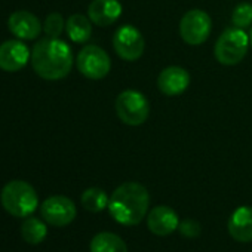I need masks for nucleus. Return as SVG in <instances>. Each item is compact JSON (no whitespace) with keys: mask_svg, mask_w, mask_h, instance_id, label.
<instances>
[{"mask_svg":"<svg viewBox=\"0 0 252 252\" xmlns=\"http://www.w3.org/2000/svg\"><path fill=\"white\" fill-rule=\"evenodd\" d=\"M150 194L147 189L135 181L120 184L110 196L108 212L122 225H137L147 215Z\"/></svg>","mask_w":252,"mask_h":252,"instance_id":"f257e3e1","label":"nucleus"},{"mask_svg":"<svg viewBox=\"0 0 252 252\" xmlns=\"http://www.w3.org/2000/svg\"><path fill=\"white\" fill-rule=\"evenodd\" d=\"M32 65L39 77L45 80H60L71 71L73 52L64 40L46 37L33 46Z\"/></svg>","mask_w":252,"mask_h":252,"instance_id":"f03ea898","label":"nucleus"},{"mask_svg":"<svg viewBox=\"0 0 252 252\" xmlns=\"http://www.w3.org/2000/svg\"><path fill=\"white\" fill-rule=\"evenodd\" d=\"M0 202L6 212L18 218L30 217L39 205V197L34 187L26 181L14 180L5 184L0 193Z\"/></svg>","mask_w":252,"mask_h":252,"instance_id":"7ed1b4c3","label":"nucleus"},{"mask_svg":"<svg viewBox=\"0 0 252 252\" xmlns=\"http://www.w3.org/2000/svg\"><path fill=\"white\" fill-rule=\"evenodd\" d=\"M251 40L243 29H225L215 42L214 55L221 65H237L248 54Z\"/></svg>","mask_w":252,"mask_h":252,"instance_id":"20e7f679","label":"nucleus"},{"mask_svg":"<svg viewBox=\"0 0 252 252\" xmlns=\"http://www.w3.org/2000/svg\"><path fill=\"white\" fill-rule=\"evenodd\" d=\"M119 120L128 126H140L147 122L150 116V102L146 95L135 89L120 92L114 102Z\"/></svg>","mask_w":252,"mask_h":252,"instance_id":"39448f33","label":"nucleus"},{"mask_svg":"<svg viewBox=\"0 0 252 252\" xmlns=\"http://www.w3.org/2000/svg\"><path fill=\"white\" fill-rule=\"evenodd\" d=\"M113 49L123 61H138L144 55L146 49L144 36L137 27L131 24L120 26L113 34Z\"/></svg>","mask_w":252,"mask_h":252,"instance_id":"423d86ee","label":"nucleus"},{"mask_svg":"<svg viewBox=\"0 0 252 252\" xmlns=\"http://www.w3.org/2000/svg\"><path fill=\"white\" fill-rule=\"evenodd\" d=\"M212 32V20L202 9L187 11L180 21V36L190 46H199L208 40Z\"/></svg>","mask_w":252,"mask_h":252,"instance_id":"0eeeda50","label":"nucleus"},{"mask_svg":"<svg viewBox=\"0 0 252 252\" xmlns=\"http://www.w3.org/2000/svg\"><path fill=\"white\" fill-rule=\"evenodd\" d=\"M76 65L80 74L86 79L101 80L110 73L111 60L102 48L96 45H88L80 49L76 60Z\"/></svg>","mask_w":252,"mask_h":252,"instance_id":"6e6552de","label":"nucleus"},{"mask_svg":"<svg viewBox=\"0 0 252 252\" xmlns=\"http://www.w3.org/2000/svg\"><path fill=\"white\" fill-rule=\"evenodd\" d=\"M76 212L74 202L67 196H51L40 206L43 220L55 227H64L73 222Z\"/></svg>","mask_w":252,"mask_h":252,"instance_id":"1a4fd4ad","label":"nucleus"},{"mask_svg":"<svg viewBox=\"0 0 252 252\" xmlns=\"http://www.w3.org/2000/svg\"><path fill=\"white\" fill-rule=\"evenodd\" d=\"M30 49L26 43L18 40H6L0 45V68L3 71H20L30 61Z\"/></svg>","mask_w":252,"mask_h":252,"instance_id":"9d476101","label":"nucleus"},{"mask_svg":"<svg viewBox=\"0 0 252 252\" xmlns=\"http://www.w3.org/2000/svg\"><path fill=\"white\" fill-rule=\"evenodd\" d=\"M190 85V74L180 65H169L158 76V88L166 96H178L187 91Z\"/></svg>","mask_w":252,"mask_h":252,"instance_id":"9b49d317","label":"nucleus"},{"mask_svg":"<svg viewBox=\"0 0 252 252\" xmlns=\"http://www.w3.org/2000/svg\"><path fill=\"white\" fill-rule=\"evenodd\" d=\"M11 33L20 40H34L42 33L40 20L29 11H17L8 20Z\"/></svg>","mask_w":252,"mask_h":252,"instance_id":"f8f14e48","label":"nucleus"},{"mask_svg":"<svg viewBox=\"0 0 252 252\" xmlns=\"http://www.w3.org/2000/svg\"><path fill=\"white\" fill-rule=\"evenodd\" d=\"M123 8L119 0H92L88 6V17L98 27L113 26L122 17Z\"/></svg>","mask_w":252,"mask_h":252,"instance_id":"ddd939ff","label":"nucleus"},{"mask_svg":"<svg viewBox=\"0 0 252 252\" xmlns=\"http://www.w3.org/2000/svg\"><path fill=\"white\" fill-rule=\"evenodd\" d=\"M147 225L153 234L168 236L178 228L180 220H178L177 212L172 208L160 205V206L153 208L150 214L147 215Z\"/></svg>","mask_w":252,"mask_h":252,"instance_id":"4468645a","label":"nucleus"},{"mask_svg":"<svg viewBox=\"0 0 252 252\" xmlns=\"http://www.w3.org/2000/svg\"><path fill=\"white\" fill-rule=\"evenodd\" d=\"M228 233L240 243L252 242V206H240L231 214Z\"/></svg>","mask_w":252,"mask_h":252,"instance_id":"2eb2a0df","label":"nucleus"},{"mask_svg":"<svg viewBox=\"0 0 252 252\" xmlns=\"http://www.w3.org/2000/svg\"><path fill=\"white\" fill-rule=\"evenodd\" d=\"M65 32L74 43H85L92 36V21L82 14H73L65 23Z\"/></svg>","mask_w":252,"mask_h":252,"instance_id":"dca6fc26","label":"nucleus"},{"mask_svg":"<svg viewBox=\"0 0 252 252\" xmlns=\"http://www.w3.org/2000/svg\"><path fill=\"white\" fill-rule=\"evenodd\" d=\"M89 249L91 252H128L125 240L110 231H101L94 236Z\"/></svg>","mask_w":252,"mask_h":252,"instance_id":"f3484780","label":"nucleus"},{"mask_svg":"<svg viewBox=\"0 0 252 252\" xmlns=\"http://www.w3.org/2000/svg\"><path fill=\"white\" fill-rule=\"evenodd\" d=\"M48 233L46 224L36 217H27L21 224V236L30 245H39L45 240Z\"/></svg>","mask_w":252,"mask_h":252,"instance_id":"a211bd4d","label":"nucleus"},{"mask_svg":"<svg viewBox=\"0 0 252 252\" xmlns=\"http://www.w3.org/2000/svg\"><path fill=\"white\" fill-rule=\"evenodd\" d=\"M82 206L89 212H101L108 206L110 197L99 187H89L82 193Z\"/></svg>","mask_w":252,"mask_h":252,"instance_id":"6ab92c4d","label":"nucleus"},{"mask_svg":"<svg viewBox=\"0 0 252 252\" xmlns=\"http://www.w3.org/2000/svg\"><path fill=\"white\" fill-rule=\"evenodd\" d=\"M231 24L237 29H248L252 24V5L239 3L231 12Z\"/></svg>","mask_w":252,"mask_h":252,"instance_id":"aec40b11","label":"nucleus"},{"mask_svg":"<svg viewBox=\"0 0 252 252\" xmlns=\"http://www.w3.org/2000/svg\"><path fill=\"white\" fill-rule=\"evenodd\" d=\"M64 29H65V21H64V18H63L61 14L52 12V14H49L46 17L45 24H43V30H45V33H46L48 37L58 39L63 34Z\"/></svg>","mask_w":252,"mask_h":252,"instance_id":"412c9836","label":"nucleus"},{"mask_svg":"<svg viewBox=\"0 0 252 252\" xmlns=\"http://www.w3.org/2000/svg\"><path fill=\"white\" fill-rule=\"evenodd\" d=\"M178 230L186 237H197L200 234V224L196 220H184L180 222Z\"/></svg>","mask_w":252,"mask_h":252,"instance_id":"4be33fe9","label":"nucleus"},{"mask_svg":"<svg viewBox=\"0 0 252 252\" xmlns=\"http://www.w3.org/2000/svg\"><path fill=\"white\" fill-rule=\"evenodd\" d=\"M249 40H251V48H252V30H251V33H249Z\"/></svg>","mask_w":252,"mask_h":252,"instance_id":"5701e85b","label":"nucleus"}]
</instances>
